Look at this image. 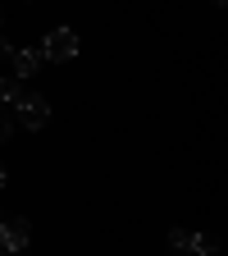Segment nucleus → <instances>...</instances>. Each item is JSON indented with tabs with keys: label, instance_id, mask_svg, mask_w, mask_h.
Segmentation results:
<instances>
[{
	"label": "nucleus",
	"instance_id": "obj_1",
	"mask_svg": "<svg viewBox=\"0 0 228 256\" xmlns=\"http://www.w3.org/2000/svg\"><path fill=\"white\" fill-rule=\"evenodd\" d=\"M9 119H18L27 133H41V128L50 124V101L37 96V92H27V96H18V101L9 106Z\"/></svg>",
	"mask_w": 228,
	"mask_h": 256
},
{
	"label": "nucleus",
	"instance_id": "obj_2",
	"mask_svg": "<svg viewBox=\"0 0 228 256\" xmlns=\"http://www.w3.org/2000/svg\"><path fill=\"white\" fill-rule=\"evenodd\" d=\"M27 242H32V224L23 215H0V252L18 256V252H27Z\"/></svg>",
	"mask_w": 228,
	"mask_h": 256
},
{
	"label": "nucleus",
	"instance_id": "obj_3",
	"mask_svg": "<svg viewBox=\"0 0 228 256\" xmlns=\"http://www.w3.org/2000/svg\"><path fill=\"white\" fill-rule=\"evenodd\" d=\"M37 50H41V60H59V64H64V60L78 55V32H73V28H50L46 42H41Z\"/></svg>",
	"mask_w": 228,
	"mask_h": 256
},
{
	"label": "nucleus",
	"instance_id": "obj_4",
	"mask_svg": "<svg viewBox=\"0 0 228 256\" xmlns=\"http://www.w3.org/2000/svg\"><path fill=\"white\" fill-rule=\"evenodd\" d=\"M9 64H14V74H18V82H23V78H32V74L41 69V50H14Z\"/></svg>",
	"mask_w": 228,
	"mask_h": 256
},
{
	"label": "nucleus",
	"instance_id": "obj_5",
	"mask_svg": "<svg viewBox=\"0 0 228 256\" xmlns=\"http://www.w3.org/2000/svg\"><path fill=\"white\" fill-rule=\"evenodd\" d=\"M192 256H219V242L210 234H192Z\"/></svg>",
	"mask_w": 228,
	"mask_h": 256
},
{
	"label": "nucleus",
	"instance_id": "obj_6",
	"mask_svg": "<svg viewBox=\"0 0 228 256\" xmlns=\"http://www.w3.org/2000/svg\"><path fill=\"white\" fill-rule=\"evenodd\" d=\"M18 96H23L18 92V78H0V106H14Z\"/></svg>",
	"mask_w": 228,
	"mask_h": 256
},
{
	"label": "nucleus",
	"instance_id": "obj_7",
	"mask_svg": "<svg viewBox=\"0 0 228 256\" xmlns=\"http://www.w3.org/2000/svg\"><path fill=\"white\" fill-rule=\"evenodd\" d=\"M169 247H174V256H178V252L192 256V234H187V229H174V234H169Z\"/></svg>",
	"mask_w": 228,
	"mask_h": 256
},
{
	"label": "nucleus",
	"instance_id": "obj_8",
	"mask_svg": "<svg viewBox=\"0 0 228 256\" xmlns=\"http://www.w3.org/2000/svg\"><path fill=\"white\" fill-rule=\"evenodd\" d=\"M14 133V119H9V106H0V142H9Z\"/></svg>",
	"mask_w": 228,
	"mask_h": 256
},
{
	"label": "nucleus",
	"instance_id": "obj_9",
	"mask_svg": "<svg viewBox=\"0 0 228 256\" xmlns=\"http://www.w3.org/2000/svg\"><path fill=\"white\" fill-rule=\"evenodd\" d=\"M9 55H14V46H9L5 37H0V60H9Z\"/></svg>",
	"mask_w": 228,
	"mask_h": 256
},
{
	"label": "nucleus",
	"instance_id": "obj_10",
	"mask_svg": "<svg viewBox=\"0 0 228 256\" xmlns=\"http://www.w3.org/2000/svg\"><path fill=\"white\" fill-rule=\"evenodd\" d=\"M0 188H5V165H0Z\"/></svg>",
	"mask_w": 228,
	"mask_h": 256
},
{
	"label": "nucleus",
	"instance_id": "obj_11",
	"mask_svg": "<svg viewBox=\"0 0 228 256\" xmlns=\"http://www.w3.org/2000/svg\"><path fill=\"white\" fill-rule=\"evenodd\" d=\"M210 5H228V0H210Z\"/></svg>",
	"mask_w": 228,
	"mask_h": 256
},
{
	"label": "nucleus",
	"instance_id": "obj_12",
	"mask_svg": "<svg viewBox=\"0 0 228 256\" xmlns=\"http://www.w3.org/2000/svg\"><path fill=\"white\" fill-rule=\"evenodd\" d=\"M0 256H5V252H0Z\"/></svg>",
	"mask_w": 228,
	"mask_h": 256
}]
</instances>
